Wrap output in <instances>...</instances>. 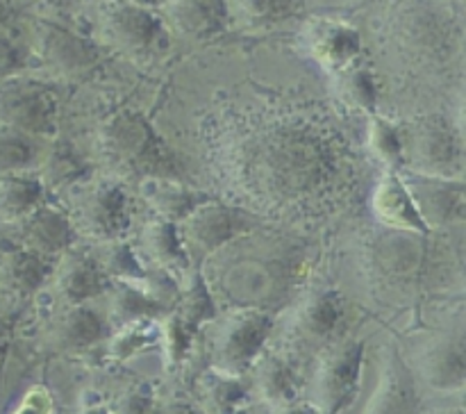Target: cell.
I'll list each match as a JSON object with an SVG mask.
<instances>
[{
	"mask_svg": "<svg viewBox=\"0 0 466 414\" xmlns=\"http://www.w3.org/2000/svg\"><path fill=\"white\" fill-rule=\"evenodd\" d=\"M159 326H155L153 318H141V321H130L114 335L109 344V353L116 359H127L132 355L141 353L144 348L153 346L157 341Z\"/></svg>",
	"mask_w": 466,
	"mask_h": 414,
	"instance_id": "obj_33",
	"label": "cell"
},
{
	"mask_svg": "<svg viewBox=\"0 0 466 414\" xmlns=\"http://www.w3.org/2000/svg\"><path fill=\"white\" fill-rule=\"evenodd\" d=\"M235 173L253 198L291 205L326 189L335 176V153L309 127L278 126L258 132L239 146Z\"/></svg>",
	"mask_w": 466,
	"mask_h": 414,
	"instance_id": "obj_1",
	"label": "cell"
},
{
	"mask_svg": "<svg viewBox=\"0 0 466 414\" xmlns=\"http://www.w3.org/2000/svg\"><path fill=\"white\" fill-rule=\"evenodd\" d=\"M77 414H112L107 408H103V405H86V408H82Z\"/></svg>",
	"mask_w": 466,
	"mask_h": 414,
	"instance_id": "obj_40",
	"label": "cell"
},
{
	"mask_svg": "<svg viewBox=\"0 0 466 414\" xmlns=\"http://www.w3.org/2000/svg\"><path fill=\"white\" fill-rule=\"evenodd\" d=\"M36 53L41 62L62 76H80L98 62V50L76 32L55 23H41L36 30Z\"/></svg>",
	"mask_w": 466,
	"mask_h": 414,
	"instance_id": "obj_12",
	"label": "cell"
},
{
	"mask_svg": "<svg viewBox=\"0 0 466 414\" xmlns=\"http://www.w3.org/2000/svg\"><path fill=\"white\" fill-rule=\"evenodd\" d=\"M423 380L440 391H458L464 387L466 355L460 337H437L419 355Z\"/></svg>",
	"mask_w": 466,
	"mask_h": 414,
	"instance_id": "obj_14",
	"label": "cell"
},
{
	"mask_svg": "<svg viewBox=\"0 0 466 414\" xmlns=\"http://www.w3.org/2000/svg\"><path fill=\"white\" fill-rule=\"evenodd\" d=\"M226 5L248 25H267L289 9V0H228Z\"/></svg>",
	"mask_w": 466,
	"mask_h": 414,
	"instance_id": "obj_34",
	"label": "cell"
},
{
	"mask_svg": "<svg viewBox=\"0 0 466 414\" xmlns=\"http://www.w3.org/2000/svg\"><path fill=\"white\" fill-rule=\"evenodd\" d=\"M403 182L428 227L462 223L464 187L458 177L412 173V177H403Z\"/></svg>",
	"mask_w": 466,
	"mask_h": 414,
	"instance_id": "obj_10",
	"label": "cell"
},
{
	"mask_svg": "<svg viewBox=\"0 0 466 414\" xmlns=\"http://www.w3.org/2000/svg\"><path fill=\"white\" fill-rule=\"evenodd\" d=\"M18 223V235H21V246L44 255H59L71 248L76 239V227H73L71 217L64 209L44 205L32 209L27 217Z\"/></svg>",
	"mask_w": 466,
	"mask_h": 414,
	"instance_id": "obj_13",
	"label": "cell"
},
{
	"mask_svg": "<svg viewBox=\"0 0 466 414\" xmlns=\"http://www.w3.org/2000/svg\"><path fill=\"white\" fill-rule=\"evenodd\" d=\"M364 344L355 339L337 341L323 350L314 376V408L319 414H339L360 391Z\"/></svg>",
	"mask_w": 466,
	"mask_h": 414,
	"instance_id": "obj_4",
	"label": "cell"
},
{
	"mask_svg": "<svg viewBox=\"0 0 466 414\" xmlns=\"http://www.w3.org/2000/svg\"><path fill=\"white\" fill-rule=\"evenodd\" d=\"M414 408H417V394L408 369L399 358H391L364 414H414Z\"/></svg>",
	"mask_w": 466,
	"mask_h": 414,
	"instance_id": "obj_20",
	"label": "cell"
},
{
	"mask_svg": "<svg viewBox=\"0 0 466 414\" xmlns=\"http://www.w3.org/2000/svg\"><path fill=\"white\" fill-rule=\"evenodd\" d=\"M44 194L46 189L36 176H30V173L3 176L0 177V221H21L44 203Z\"/></svg>",
	"mask_w": 466,
	"mask_h": 414,
	"instance_id": "obj_26",
	"label": "cell"
},
{
	"mask_svg": "<svg viewBox=\"0 0 466 414\" xmlns=\"http://www.w3.org/2000/svg\"><path fill=\"white\" fill-rule=\"evenodd\" d=\"M167 3H171V5H173V3H177V0H167Z\"/></svg>",
	"mask_w": 466,
	"mask_h": 414,
	"instance_id": "obj_43",
	"label": "cell"
},
{
	"mask_svg": "<svg viewBox=\"0 0 466 414\" xmlns=\"http://www.w3.org/2000/svg\"><path fill=\"white\" fill-rule=\"evenodd\" d=\"M278 414H319V409L314 405H300V403H291L287 408L278 409Z\"/></svg>",
	"mask_w": 466,
	"mask_h": 414,
	"instance_id": "obj_39",
	"label": "cell"
},
{
	"mask_svg": "<svg viewBox=\"0 0 466 414\" xmlns=\"http://www.w3.org/2000/svg\"><path fill=\"white\" fill-rule=\"evenodd\" d=\"M71 198L73 227L98 241H114L121 237L130 223L126 191L112 180L86 182L85 187H73Z\"/></svg>",
	"mask_w": 466,
	"mask_h": 414,
	"instance_id": "obj_5",
	"label": "cell"
},
{
	"mask_svg": "<svg viewBox=\"0 0 466 414\" xmlns=\"http://www.w3.org/2000/svg\"><path fill=\"white\" fill-rule=\"evenodd\" d=\"M100 36L127 55H146L164 44V25L148 7L135 0H107L98 14Z\"/></svg>",
	"mask_w": 466,
	"mask_h": 414,
	"instance_id": "obj_6",
	"label": "cell"
},
{
	"mask_svg": "<svg viewBox=\"0 0 466 414\" xmlns=\"http://www.w3.org/2000/svg\"><path fill=\"white\" fill-rule=\"evenodd\" d=\"M344 3L353 5V7H360V5H367V3H369V0H344Z\"/></svg>",
	"mask_w": 466,
	"mask_h": 414,
	"instance_id": "obj_42",
	"label": "cell"
},
{
	"mask_svg": "<svg viewBox=\"0 0 466 414\" xmlns=\"http://www.w3.org/2000/svg\"><path fill=\"white\" fill-rule=\"evenodd\" d=\"M341 321V298L335 291H317L300 305L296 332L305 341H321L335 332Z\"/></svg>",
	"mask_w": 466,
	"mask_h": 414,
	"instance_id": "obj_24",
	"label": "cell"
},
{
	"mask_svg": "<svg viewBox=\"0 0 466 414\" xmlns=\"http://www.w3.org/2000/svg\"><path fill=\"white\" fill-rule=\"evenodd\" d=\"M112 414H153L155 412V394L148 382H137L127 389L121 391L114 408L109 409Z\"/></svg>",
	"mask_w": 466,
	"mask_h": 414,
	"instance_id": "obj_35",
	"label": "cell"
},
{
	"mask_svg": "<svg viewBox=\"0 0 466 414\" xmlns=\"http://www.w3.org/2000/svg\"><path fill=\"white\" fill-rule=\"evenodd\" d=\"M96 259H98L100 268H103V273L107 278H116L123 285H137L144 289V282L148 280V276H146L144 264L139 262V257H137L135 248L130 244L118 239L105 241L103 250H100V257Z\"/></svg>",
	"mask_w": 466,
	"mask_h": 414,
	"instance_id": "obj_28",
	"label": "cell"
},
{
	"mask_svg": "<svg viewBox=\"0 0 466 414\" xmlns=\"http://www.w3.org/2000/svg\"><path fill=\"white\" fill-rule=\"evenodd\" d=\"M144 248L148 250L155 264H159L167 271H187L189 268V253L185 248V241L180 237V227L164 218H155L141 232Z\"/></svg>",
	"mask_w": 466,
	"mask_h": 414,
	"instance_id": "obj_25",
	"label": "cell"
},
{
	"mask_svg": "<svg viewBox=\"0 0 466 414\" xmlns=\"http://www.w3.org/2000/svg\"><path fill=\"white\" fill-rule=\"evenodd\" d=\"M57 100L48 86L16 77L0 85V127L27 136H48L57 130Z\"/></svg>",
	"mask_w": 466,
	"mask_h": 414,
	"instance_id": "obj_7",
	"label": "cell"
},
{
	"mask_svg": "<svg viewBox=\"0 0 466 414\" xmlns=\"http://www.w3.org/2000/svg\"><path fill=\"white\" fill-rule=\"evenodd\" d=\"M162 414H205V412L200 408H196V405L187 403V400H171V403L164 408Z\"/></svg>",
	"mask_w": 466,
	"mask_h": 414,
	"instance_id": "obj_38",
	"label": "cell"
},
{
	"mask_svg": "<svg viewBox=\"0 0 466 414\" xmlns=\"http://www.w3.org/2000/svg\"><path fill=\"white\" fill-rule=\"evenodd\" d=\"M141 196L157 212V218L182 223L198 205L209 200L208 194L189 189L173 177H146L141 180Z\"/></svg>",
	"mask_w": 466,
	"mask_h": 414,
	"instance_id": "obj_17",
	"label": "cell"
},
{
	"mask_svg": "<svg viewBox=\"0 0 466 414\" xmlns=\"http://www.w3.org/2000/svg\"><path fill=\"white\" fill-rule=\"evenodd\" d=\"M303 45L319 66L339 76L355 66L362 50V36L358 27L339 18H312L303 30Z\"/></svg>",
	"mask_w": 466,
	"mask_h": 414,
	"instance_id": "obj_9",
	"label": "cell"
},
{
	"mask_svg": "<svg viewBox=\"0 0 466 414\" xmlns=\"http://www.w3.org/2000/svg\"><path fill=\"white\" fill-rule=\"evenodd\" d=\"M246 230H248L246 218L237 209L209 198L182 221L180 237L187 253L208 257Z\"/></svg>",
	"mask_w": 466,
	"mask_h": 414,
	"instance_id": "obj_8",
	"label": "cell"
},
{
	"mask_svg": "<svg viewBox=\"0 0 466 414\" xmlns=\"http://www.w3.org/2000/svg\"><path fill=\"white\" fill-rule=\"evenodd\" d=\"M273 317L264 309L246 308L228 314L212 339V369L241 376L253 367L271 335Z\"/></svg>",
	"mask_w": 466,
	"mask_h": 414,
	"instance_id": "obj_3",
	"label": "cell"
},
{
	"mask_svg": "<svg viewBox=\"0 0 466 414\" xmlns=\"http://www.w3.org/2000/svg\"><path fill=\"white\" fill-rule=\"evenodd\" d=\"M337 85H339V96L355 109H362V112L373 114L378 100V89L376 82H373L371 73L364 71V68L350 66L346 71H341L337 76Z\"/></svg>",
	"mask_w": 466,
	"mask_h": 414,
	"instance_id": "obj_32",
	"label": "cell"
},
{
	"mask_svg": "<svg viewBox=\"0 0 466 414\" xmlns=\"http://www.w3.org/2000/svg\"><path fill=\"white\" fill-rule=\"evenodd\" d=\"M36 146L32 136L9 127H0V177L21 176L36 164Z\"/></svg>",
	"mask_w": 466,
	"mask_h": 414,
	"instance_id": "obj_30",
	"label": "cell"
},
{
	"mask_svg": "<svg viewBox=\"0 0 466 414\" xmlns=\"http://www.w3.org/2000/svg\"><path fill=\"white\" fill-rule=\"evenodd\" d=\"M431 414H464V409L460 405H455V408H440Z\"/></svg>",
	"mask_w": 466,
	"mask_h": 414,
	"instance_id": "obj_41",
	"label": "cell"
},
{
	"mask_svg": "<svg viewBox=\"0 0 466 414\" xmlns=\"http://www.w3.org/2000/svg\"><path fill=\"white\" fill-rule=\"evenodd\" d=\"M173 314L182 323H187L191 330H198L203 323L214 318L212 294H209L208 285H205L198 273H191V278L187 280L185 289L180 291V303H177V309Z\"/></svg>",
	"mask_w": 466,
	"mask_h": 414,
	"instance_id": "obj_31",
	"label": "cell"
},
{
	"mask_svg": "<svg viewBox=\"0 0 466 414\" xmlns=\"http://www.w3.org/2000/svg\"><path fill=\"white\" fill-rule=\"evenodd\" d=\"M105 280H107V276L100 268L98 259L85 253H76V250L64 255L57 273H55L57 294L68 305H85L86 300L103 294Z\"/></svg>",
	"mask_w": 466,
	"mask_h": 414,
	"instance_id": "obj_16",
	"label": "cell"
},
{
	"mask_svg": "<svg viewBox=\"0 0 466 414\" xmlns=\"http://www.w3.org/2000/svg\"><path fill=\"white\" fill-rule=\"evenodd\" d=\"M200 399L205 414H244L250 405V391L241 376L209 369L200 378Z\"/></svg>",
	"mask_w": 466,
	"mask_h": 414,
	"instance_id": "obj_23",
	"label": "cell"
},
{
	"mask_svg": "<svg viewBox=\"0 0 466 414\" xmlns=\"http://www.w3.org/2000/svg\"><path fill=\"white\" fill-rule=\"evenodd\" d=\"M403 146L405 159L410 155L414 173L437 177H455V173H460V146L444 126L426 123L410 136V141H403Z\"/></svg>",
	"mask_w": 466,
	"mask_h": 414,
	"instance_id": "obj_11",
	"label": "cell"
},
{
	"mask_svg": "<svg viewBox=\"0 0 466 414\" xmlns=\"http://www.w3.org/2000/svg\"><path fill=\"white\" fill-rule=\"evenodd\" d=\"M369 148L390 171L405 167V146L399 127L385 116L371 114L369 118Z\"/></svg>",
	"mask_w": 466,
	"mask_h": 414,
	"instance_id": "obj_29",
	"label": "cell"
},
{
	"mask_svg": "<svg viewBox=\"0 0 466 414\" xmlns=\"http://www.w3.org/2000/svg\"><path fill=\"white\" fill-rule=\"evenodd\" d=\"M373 214L385 226L396 227V230L419 232V235L431 230L419 214L403 177L396 171H387L378 182L376 191H373Z\"/></svg>",
	"mask_w": 466,
	"mask_h": 414,
	"instance_id": "obj_15",
	"label": "cell"
},
{
	"mask_svg": "<svg viewBox=\"0 0 466 414\" xmlns=\"http://www.w3.org/2000/svg\"><path fill=\"white\" fill-rule=\"evenodd\" d=\"M48 264L44 255L25 248V246H9L0 253V285L14 296H30L41 287L48 276Z\"/></svg>",
	"mask_w": 466,
	"mask_h": 414,
	"instance_id": "obj_19",
	"label": "cell"
},
{
	"mask_svg": "<svg viewBox=\"0 0 466 414\" xmlns=\"http://www.w3.org/2000/svg\"><path fill=\"white\" fill-rule=\"evenodd\" d=\"M98 155L105 167L126 177H167L168 150L141 114L121 109L100 126Z\"/></svg>",
	"mask_w": 466,
	"mask_h": 414,
	"instance_id": "obj_2",
	"label": "cell"
},
{
	"mask_svg": "<svg viewBox=\"0 0 466 414\" xmlns=\"http://www.w3.org/2000/svg\"><path fill=\"white\" fill-rule=\"evenodd\" d=\"M23 50L7 32L0 30V82L12 80L23 71Z\"/></svg>",
	"mask_w": 466,
	"mask_h": 414,
	"instance_id": "obj_36",
	"label": "cell"
},
{
	"mask_svg": "<svg viewBox=\"0 0 466 414\" xmlns=\"http://www.w3.org/2000/svg\"><path fill=\"white\" fill-rule=\"evenodd\" d=\"M12 414H53V396L46 387H32Z\"/></svg>",
	"mask_w": 466,
	"mask_h": 414,
	"instance_id": "obj_37",
	"label": "cell"
},
{
	"mask_svg": "<svg viewBox=\"0 0 466 414\" xmlns=\"http://www.w3.org/2000/svg\"><path fill=\"white\" fill-rule=\"evenodd\" d=\"M85 159L66 144H55L39 159V180L44 189H73L85 177Z\"/></svg>",
	"mask_w": 466,
	"mask_h": 414,
	"instance_id": "obj_27",
	"label": "cell"
},
{
	"mask_svg": "<svg viewBox=\"0 0 466 414\" xmlns=\"http://www.w3.org/2000/svg\"><path fill=\"white\" fill-rule=\"evenodd\" d=\"M255 367V389L271 408L282 409L299 399V378L280 355H259Z\"/></svg>",
	"mask_w": 466,
	"mask_h": 414,
	"instance_id": "obj_21",
	"label": "cell"
},
{
	"mask_svg": "<svg viewBox=\"0 0 466 414\" xmlns=\"http://www.w3.org/2000/svg\"><path fill=\"white\" fill-rule=\"evenodd\" d=\"M171 21L177 32L191 39H208L226 27V0H177L171 5Z\"/></svg>",
	"mask_w": 466,
	"mask_h": 414,
	"instance_id": "obj_22",
	"label": "cell"
},
{
	"mask_svg": "<svg viewBox=\"0 0 466 414\" xmlns=\"http://www.w3.org/2000/svg\"><path fill=\"white\" fill-rule=\"evenodd\" d=\"M105 335V321L86 305H68L50 328V341L55 348L66 353H80L98 344Z\"/></svg>",
	"mask_w": 466,
	"mask_h": 414,
	"instance_id": "obj_18",
	"label": "cell"
}]
</instances>
